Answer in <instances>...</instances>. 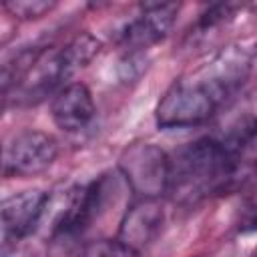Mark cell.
<instances>
[{
	"label": "cell",
	"mask_w": 257,
	"mask_h": 257,
	"mask_svg": "<svg viewBox=\"0 0 257 257\" xmlns=\"http://www.w3.org/2000/svg\"><path fill=\"white\" fill-rule=\"evenodd\" d=\"M251 70L249 52L239 46L223 48L169 86L157 106V124L187 128L209 120L239 90Z\"/></svg>",
	"instance_id": "6da1fadb"
},
{
	"label": "cell",
	"mask_w": 257,
	"mask_h": 257,
	"mask_svg": "<svg viewBox=\"0 0 257 257\" xmlns=\"http://www.w3.org/2000/svg\"><path fill=\"white\" fill-rule=\"evenodd\" d=\"M100 50V42L84 32L60 48H30L2 66L4 100L36 104L64 88L66 80L84 68Z\"/></svg>",
	"instance_id": "7a4b0ae2"
},
{
	"label": "cell",
	"mask_w": 257,
	"mask_h": 257,
	"mask_svg": "<svg viewBox=\"0 0 257 257\" xmlns=\"http://www.w3.org/2000/svg\"><path fill=\"white\" fill-rule=\"evenodd\" d=\"M241 161L215 137L189 143L171 157L167 193L181 205L225 193L237 183Z\"/></svg>",
	"instance_id": "3957f363"
},
{
	"label": "cell",
	"mask_w": 257,
	"mask_h": 257,
	"mask_svg": "<svg viewBox=\"0 0 257 257\" xmlns=\"http://www.w3.org/2000/svg\"><path fill=\"white\" fill-rule=\"evenodd\" d=\"M126 185L139 199H159L169 191L171 157L153 143H135L118 159Z\"/></svg>",
	"instance_id": "277c9868"
},
{
	"label": "cell",
	"mask_w": 257,
	"mask_h": 257,
	"mask_svg": "<svg viewBox=\"0 0 257 257\" xmlns=\"http://www.w3.org/2000/svg\"><path fill=\"white\" fill-rule=\"evenodd\" d=\"M58 155V143L42 131H22L4 149L6 177H32L44 173Z\"/></svg>",
	"instance_id": "5b68a950"
},
{
	"label": "cell",
	"mask_w": 257,
	"mask_h": 257,
	"mask_svg": "<svg viewBox=\"0 0 257 257\" xmlns=\"http://www.w3.org/2000/svg\"><path fill=\"white\" fill-rule=\"evenodd\" d=\"M48 205V195L40 189H30L16 193L2 201L0 221H2V245H14L28 237L42 221Z\"/></svg>",
	"instance_id": "8992f818"
},
{
	"label": "cell",
	"mask_w": 257,
	"mask_h": 257,
	"mask_svg": "<svg viewBox=\"0 0 257 257\" xmlns=\"http://www.w3.org/2000/svg\"><path fill=\"white\" fill-rule=\"evenodd\" d=\"M165 225V209L159 199H139L131 205L120 219L116 239L141 255L157 237L161 235Z\"/></svg>",
	"instance_id": "52a82bcc"
},
{
	"label": "cell",
	"mask_w": 257,
	"mask_h": 257,
	"mask_svg": "<svg viewBox=\"0 0 257 257\" xmlns=\"http://www.w3.org/2000/svg\"><path fill=\"white\" fill-rule=\"evenodd\" d=\"M179 12V4L171 2H153L143 4L141 12L128 20V24L120 30V44L128 50H143L163 40L171 30L175 16Z\"/></svg>",
	"instance_id": "ba28073f"
},
{
	"label": "cell",
	"mask_w": 257,
	"mask_h": 257,
	"mask_svg": "<svg viewBox=\"0 0 257 257\" xmlns=\"http://www.w3.org/2000/svg\"><path fill=\"white\" fill-rule=\"evenodd\" d=\"M96 106L86 84L70 82L60 88L50 102V116L64 133H80L94 118Z\"/></svg>",
	"instance_id": "9c48e42d"
},
{
	"label": "cell",
	"mask_w": 257,
	"mask_h": 257,
	"mask_svg": "<svg viewBox=\"0 0 257 257\" xmlns=\"http://www.w3.org/2000/svg\"><path fill=\"white\" fill-rule=\"evenodd\" d=\"M78 257H139L135 251L124 247L118 239H96L82 243Z\"/></svg>",
	"instance_id": "30bf717a"
},
{
	"label": "cell",
	"mask_w": 257,
	"mask_h": 257,
	"mask_svg": "<svg viewBox=\"0 0 257 257\" xmlns=\"http://www.w3.org/2000/svg\"><path fill=\"white\" fill-rule=\"evenodd\" d=\"M4 8L12 14V16H18V18H40L42 14L50 12L54 8V2H42V0H14V2H6Z\"/></svg>",
	"instance_id": "8fae6325"
},
{
	"label": "cell",
	"mask_w": 257,
	"mask_h": 257,
	"mask_svg": "<svg viewBox=\"0 0 257 257\" xmlns=\"http://www.w3.org/2000/svg\"><path fill=\"white\" fill-rule=\"evenodd\" d=\"M241 229H257V183L249 189L241 213Z\"/></svg>",
	"instance_id": "7c38bea8"
},
{
	"label": "cell",
	"mask_w": 257,
	"mask_h": 257,
	"mask_svg": "<svg viewBox=\"0 0 257 257\" xmlns=\"http://www.w3.org/2000/svg\"><path fill=\"white\" fill-rule=\"evenodd\" d=\"M251 68H255V70H257V50H255V54L251 56Z\"/></svg>",
	"instance_id": "4fadbf2b"
},
{
	"label": "cell",
	"mask_w": 257,
	"mask_h": 257,
	"mask_svg": "<svg viewBox=\"0 0 257 257\" xmlns=\"http://www.w3.org/2000/svg\"><path fill=\"white\" fill-rule=\"evenodd\" d=\"M253 257H257V251H255V253H253Z\"/></svg>",
	"instance_id": "5bb4252c"
}]
</instances>
